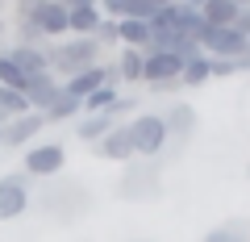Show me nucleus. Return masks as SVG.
Masks as SVG:
<instances>
[{
  "label": "nucleus",
  "instance_id": "f257e3e1",
  "mask_svg": "<svg viewBox=\"0 0 250 242\" xmlns=\"http://www.w3.org/2000/svg\"><path fill=\"white\" fill-rule=\"evenodd\" d=\"M46 54H50V75L54 80H71V75L96 67L104 50H100L96 38H62V42L46 46Z\"/></svg>",
  "mask_w": 250,
  "mask_h": 242
},
{
  "label": "nucleus",
  "instance_id": "f03ea898",
  "mask_svg": "<svg viewBox=\"0 0 250 242\" xmlns=\"http://www.w3.org/2000/svg\"><path fill=\"white\" fill-rule=\"evenodd\" d=\"M125 130H129V142H134V159H154V154L167 151L163 113H134L125 121Z\"/></svg>",
  "mask_w": 250,
  "mask_h": 242
},
{
  "label": "nucleus",
  "instance_id": "7ed1b4c3",
  "mask_svg": "<svg viewBox=\"0 0 250 242\" xmlns=\"http://www.w3.org/2000/svg\"><path fill=\"white\" fill-rule=\"evenodd\" d=\"M21 167H25L29 179H50L67 167V146L62 142H34L21 154Z\"/></svg>",
  "mask_w": 250,
  "mask_h": 242
},
{
  "label": "nucleus",
  "instance_id": "20e7f679",
  "mask_svg": "<svg viewBox=\"0 0 250 242\" xmlns=\"http://www.w3.org/2000/svg\"><path fill=\"white\" fill-rule=\"evenodd\" d=\"M179 71H184V63H179L175 54L142 50V84H150L154 92H167L171 84H179Z\"/></svg>",
  "mask_w": 250,
  "mask_h": 242
},
{
  "label": "nucleus",
  "instance_id": "39448f33",
  "mask_svg": "<svg viewBox=\"0 0 250 242\" xmlns=\"http://www.w3.org/2000/svg\"><path fill=\"white\" fill-rule=\"evenodd\" d=\"M29 209V176L25 171H9L0 176V221H13Z\"/></svg>",
  "mask_w": 250,
  "mask_h": 242
},
{
  "label": "nucleus",
  "instance_id": "423d86ee",
  "mask_svg": "<svg viewBox=\"0 0 250 242\" xmlns=\"http://www.w3.org/2000/svg\"><path fill=\"white\" fill-rule=\"evenodd\" d=\"M242 46H246V38L233 25H205V34H200V50L208 59H233Z\"/></svg>",
  "mask_w": 250,
  "mask_h": 242
},
{
  "label": "nucleus",
  "instance_id": "0eeeda50",
  "mask_svg": "<svg viewBox=\"0 0 250 242\" xmlns=\"http://www.w3.org/2000/svg\"><path fill=\"white\" fill-rule=\"evenodd\" d=\"M0 130H4V146H17V151H21V146H34L38 142V134L46 130V117L29 109V113H21V117H9Z\"/></svg>",
  "mask_w": 250,
  "mask_h": 242
},
{
  "label": "nucleus",
  "instance_id": "6e6552de",
  "mask_svg": "<svg viewBox=\"0 0 250 242\" xmlns=\"http://www.w3.org/2000/svg\"><path fill=\"white\" fill-rule=\"evenodd\" d=\"M25 21H34V25H38V34L46 38V46H50V42H62V38H71V29H67V9H62L59 0H46L42 9H38L34 17H25Z\"/></svg>",
  "mask_w": 250,
  "mask_h": 242
},
{
  "label": "nucleus",
  "instance_id": "1a4fd4ad",
  "mask_svg": "<svg viewBox=\"0 0 250 242\" xmlns=\"http://www.w3.org/2000/svg\"><path fill=\"white\" fill-rule=\"evenodd\" d=\"M21 92H25V100H29V109H34V113H46V109H50V100L62 92V80H54L50 71H42V75H29Z\"/></svg>",
  "mask_w": 250,
  "mask_h": 242
},
{
  "label": "nucleus",
  "instance_id": "9d476101",
  "mask_svg": "<svg viewBox=\"0 0 250 242\" xmlns=\"http://www.w3.org/2000/svg\"><path fill=\"white\" fill-rule=\"evenodd\" d=\"M96 159H108V163H129V159H134V142H129L125 121H121V126H113V130L96 142Z\"/></svg>",
  "mask_w": 250,
  "mask_h": 242
},
{
  "label": "nucleus",
  "instance_id": "9b49d317",
  "mask_svg": "<svg viewBox=\"0 0 250 242\" xmlns=\"http://www.w3.org/2000/svg\"><path fill=\"white\" fill-rule=\"evenodd\" d=\"M163 126H167V142H188L196 134V109L179 100V105H171V113H163Z\"/></svg>",
  "mask_w": 250,
  "mask_h": 242
},
{
  "label": "nucleus",
  "instance_id": "f8f14e48",
  "mask_svg": "<svg viewBox=\"0 0 250 242\" xmlns=\"http://www.w3.org/2000/svg\"><path fill=\"white\" fill-rule=\"evenodd\" d=\"M113 126H121V121H113L108 113H83V117H75V138L88 142V146H96Z\"/></svg>",
  "mask_w": 250,
  "mask_h": 242
},
{
  "label": "nucleus",
  "instance_id": "ddd939ff",
  "mask_svg": "<svg viewBox=\"0 0 250 242\" xmlns=\"http://www.w3.org/2000/svg\"><path fill=\"white\" fill-rule=\"evenodd\" d=\"M9 54H13V63L25 71V80H29V75L50 71V54H46V46H9Z\"/></svg>",
  "mask_w": 250,
  "mask_h": 242
},
{
  "label": "nucleus",
  "instance_id": "4468645a",
  "mask_svg": "<svg viewBox=\"0 0 250 242\" xmlns=\"http://www.w3.org/2000/svg\"><path fill=\"white\" fill-rule=\"evenodd\" d=\"M104 21V13H100V4H83V9H67V29H71V38H92L96 34V25Z\"/></svg>",
  "mask_w": 250,
  "mask_h": 242
},
{
  "label": "nucleus",
  "instance_id": "2eb2a0df",
  "mask_svg": "<svg viewBox=\"0 0 250 242\" xmlns=\"http://www.w3.org/2000/svg\"><path fill=\"white\" fill-rule=\"evenodd\" d=\"M117 46H129V50H146L150 46V21H117Z\"/></svg>",
  "mask_w": 250,
  "mask_h": 242
},
{
  "label": "nucleus",
  "instance_id": "dca6fc26",
  "mask_svg": "<svg viewBox=\"0 0 250 242\" xmlns=\"http://www.w3.org/2000/svg\"><path fill=\"white\" fill-rule=\"evenodd\" d=\"M113 71L121 84H142V50H129V46H117Z\"/></svg>",
  "mask_w": 250,
  "mask_h": 242
},
{
  "label": "nucleus",
  "instance_id": "f3484780",
  "mask_svg": "<svg viewBox=\"0 0 250 242\" xmlns=\"http://www.w3.org/2000/svg\"><path fill=\"white\" fill-rule=\"evenodd\" d=\"M42 117H46V126H59V121H75V117H83V105L71 96V92H59Z\"/></svg>",
  "mask_w": 250,
  "mask_h": 242
},
{
  "label": "nucleus",
  "instance_id": "a211bd4d",
  "mask_svg": "<svg viewBox=\"0 0 250 242\" xmlns=\"http://www.w3.org/2000/svg\"><path fill=\"white\" fill-rule=\"evenodd\" d=\"M208 80H213V59H208V54H196V59H188L184 71H179V84H184V88H205Z\"/></svg>",
  "mask_w": 250,
  "mask_h": 242
},
{
  "label": "nucleus",
  "instance_id": "6ab92c4d",
  "mask_svg": "<svg viewBox=\"0 0 250 242\" xmlns=\"http://www.w3.org/2000/svg\"><path fill=\"white\" fill-rule=\"evenodd\" d=\"M238 13L242 9L233 0H205V4H200V21H205V25H233Z\"/></svg>",
  "mask_w": 250,
  "mask_h": 242
},
{
  "label": "nucleus",
  "instance_id": "aec40b11",
  "mask_svg": "<svg viewBox=\"0 0 250 242\" xmlns=\"http://www.w3.org/2000/svg\"><path fill=\"white\" fill-rule=\"evenodd\" d=\"M117 100H121V88H117V84H104V88H96L92 96H83V113H108Z\"/></svg>",
  "mask_w": 250,
  "mask_h": 242
},
{
  "label": "nucleus",
  "instance_id": "412c9836",
  "mask_svg": "<svg viewBox=\"0 0 250 242\" xmlns=\"http://www.w3.org/2000/svg\"><path fill=\"white\" fill-rule=\"evenodd\" d=\"M21 113H29L25 92H17V88H0V117L9 121V117H21Z\"/></svg>",
  "mask_w": 250,
  "mask_h": 242
},
{
  "label": "nucleus",
  "instance_id": "4be33fe9",
  "mask_svg": "<svg viewBox=\"0 0 250 242\" xmlns=\"http://www.w3.org/2000/svg\"><path fill=\"white\" fill-rule=\"evenodd\" d=\"M0 88H17V92L25 88V71L13 63L9 50H0Z\"/></svg>",
  "mask_w": 250,
  "mask_h": 242
},
{
  "label": "nucleus",
  "instance_id": "5701e85b",
  "mask_svg": "<svg viewBox=\"0 0 250 242\" xmlns=\"http://www.w3.org/2000/svg\"><path fill=\"white\" fill-rule=\"evenodd\" d=\"M205 242H250V234L242 230L238 221H225V225H213V230L205 234Z\"/></svg>",
  "mask_w": 250,
  "mask_h": 242
},
{
  "label": "nucleus",
  "instance_id": "b1692460",
  "mask_svg": "<svg viewBox=\"0 0 250 242\" xmlns=\"http://www.w3.org/2000/svg\"><path fill=\"white\" fill-rule=\"evenodd\" d=\"M17 46H46V38L38 34L34 21H17Z\"/></svg>",
  "mask_w": 250,
  "mask_h": 242
},
{
  "label": "nucleus",
  "instance_id": "393cba45",
  "mask_svg": "<svg viewBox=\"0 0 250 242\" xmlns=\"http://www.w3.org/2000/svg\"><path fill=\"white\" fill-rule=\"evenodd\" d=\"M92 38L100 42V50H108V46H117V17H104V21L96 25V34H92Z\"/></svg>",
  "mask_w": 250,
  "mask_h": 242
},
{
  "label": "nucleus",
  "instance_id": "a878e982",
  "mask_svg": "<svg viewBox=\"0 0 250 242\" xmlns=\"http://www.w3.org/2000/svg\"><path fill=\"white\" fill-rule=\"evenodd\" d=\"M134 113H138L134 96H121V100H117L113 109H108V117H113V121H121V117H134Z\"/></svg>",
  "mask_w": 250,
  "mask_h": 242
},
{
  "label": "nucleus",
  "instance_id": "bb28decb",
  "mask_svg": "<svg viewBox=\"0 0 250 242\" xmlns=\"http://www.w3.org/2000/svg\"><path fill=\"white\" fill-rule=\"evenodd\" d=\"M42 4L46 0H13V13H17V21H25V17H34Z\"/></svg>",
  "mask_w": 250,
  "mask_h": 242
},
{
  "label": "nucleus",
  "instance_id": "cd10ccee",
  "mask_svg": "<svg viewBox=\"0 0 250 242\" xmlns=\"http://www.w3.org/2000/svg\"><path fill=\"white\" fill-rule=\"evenodd\" d=\"M229 75H238L233 71V59H213V80H229Z\"/></svg>",
  "mask_w": 250,
  "mask_h": 242
},
{
  "label": "nucleus",
  "instance_id": "c85d7f7f",
  "mask_svg": "<svg viewBox=\"0 0 250 242\" xmlns=\"http://www.w3.org/2000/svg\"><path fill=\"white\" fill-rule=\"evenodd\" d=\"M233 71H246V75H250V38H246V46L233 54Z\"/></svg>",
  "mask_w": 250,
  "mask_h": 242
},
{
  "label": "nucleus",
  "instance_id": "c756f323",
  "mask_svg": "<svg viewBox=\"0 0 250 242\" xmlns=\"http://www.w3.org/2000/svg\"><path fill=\"white\" fill-rule=\"evenodd\" d=\"M62 9H83V4H96V0H59Z\"/></svg>",
  "mask_w": 250,
  "mask_h": 242
},
{
  "label": "nucleus",
  "instance_id": "7c9ffc66",
  "mask_svg": "<svg viewBox=\"0 0 250 242\" xmlns=\"http://www.w3.org/2000/svg\"><path fill=\"white\" fill-rule=\"evenodd\" d=\"M179 4H192V9H200V4H205V0H179Z\"/></svg>",
  "mask_w": 250,
  "mask_h": 242
},
{
  "label": "nucleus",
  "instance_id": "2f4dec72",
  "mask_svg": "<svg viewBox=\"0 0 250 242\" xmlns=\"http://www.w3.org/2000/svg\"><path fill=\"white\" fill-rule=\"evenodd\" d=\"M233 4H238V9H250V0H233Z\"/></svg>",
  "mask_w": 250,
  "mask_h": 242
},
{
  "label": "nucleus",
  "instance_id": "473e14b6",
  "mask_svg": "<svg viewBox=\"0 0 250 242\" xmlns=\"http://www.w3.org/2000/svg\"><path fill=\"white\" fill-rule=\"evenodd\" d=\"M0 42H4V21H0Z\"/></svg>",
  "mask_w": 250,
  "mask_h": 242
},
{
  "label": "nucleus",
  "instance_id": "72a5a7b5",
  "mask_svg": "<svg viewBox=\"0 0 250 242\" xmlns=\"http://www.w3.org/2000/svg\"><path fill=\"white\" fill-rule=\"evenodd\" d=\"M0 146H4V130H0Z\"/></svg>",
  "mask_w": 250,
  "mask_h": 242
},
{
  "label": "nucleus",
  "instance_id": "f704fd0d",
  "mask_svg": "<svg viewBox=\"0 0 250 242\" xmlns=\"http://www.w3.org/2000/svg\"><path fill=\"white\" fill-rule=\"evenodd\" d=\"M0 9H4V0H0Z\"/></svg>",
  "mask_w": 250,
  "mask_h": 242
}]
</instances>
